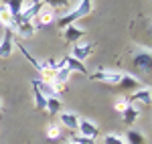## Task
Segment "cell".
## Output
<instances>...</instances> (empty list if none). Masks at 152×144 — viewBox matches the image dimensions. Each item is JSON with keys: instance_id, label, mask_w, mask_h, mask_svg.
<instances>
[{"instance_id": "603a6c76", "label": "cell", "mask_w": 152, "mask_h": 144, "mask_svg": "<svg viewBox=\"0 0 152 144\" xmlns=\"http://www.w3.org/2000/svg\"><path fill=\"white\" fill-rule=\"evenodd\" d=\"M43 4L47 8H51L53 12H57V10H65L69 6V0H43Z\"/></svg>"}, {"instance_id": "3957f363", "label": "cell", "mask_w": 152, "mask_h": 144, "mask_svg": "<svg viewBox=\"0 0 152 144\" xmlns=\"http://www.w3.org/2000/svg\"><path fill=\"white\" fill-rule=\"evenodd\" d=\"M134 67H138L142 71L150 73L152 69V53L150 49H140L136 55H134Z\"/></svg>"}, {"instance_id": "4fadbf2b", "label": "cell", "mask_w": 152, "mask_h": 144, "mask_svg": "<svg viewBox=\"0 0 152 144\" xmlns=\"http://www.w3.org/2000/svg\"><path fill=\"white\" fill-rule=\"evenodd\" d=\"M37 87L41 89V94H43L45 97H57V91H59V89L51 83L49 79H37Z\"/></svg>"}, {"instance_id": "9a60e30c", "label": "cell", "mask_w": 152, "mask_h": 144, "mask_svg": "<svg viewBox=\"0 0 152 144\" xmlns=\"http://www.w3.org/2000/svg\"><path fill=\"white\" fill-rule=\"evenodd\" d=\"M59 120H61V126H65V128H69V130H77V126H79V118H77L73 112H63V114L59 116Z\"/></svg>"}, {"instance_id": "e0dca14e", "label": "cell", "mask_w": 152, "mask_h": 144, "mask_svg": "<svg viewBox=\"0 0 152 144\" xmlns=\"http://www.w3.org/2000/svg\"><path fill=\"white\" fill-rule=\"evenodd\" d=\"M2 4L10 10V14L16 18V16H20V12L24 8V0H2Z\"/></svg>"}, {"instance_id": "f546056e", "label": "cell", "mask_w": 152, "mask_h": 144, "mask_svg": "<svg viewBox=\"0 0 152 144\" xmlns=\"http://www.w3.org/2000/svg\"><path fill=\"white\" fill-rule=\"evenodd\" d=\"M0 110H2V102H0Z\"/></svg>"}, {"instance_id": "9c48e42d", "label": "cell", "mask_w": 152, "mask_h": 144, "mask_svg": "<svg viewBox=\"0 0 152 144\" xmlns=\"http://www.w3.org/2000/svg\"><path fill=\"white\" fill-rule=\"evenodd\" d=\"M94 49H95V45L94 43H83V45H75L73 47V51H71V57L73 59H77V61H85L91 53H94Z\"/></svg>"}, {"instance_id": "5bb4252c", "label": "cell", "mask_w": 152, "mask_h": 144, "mask_svg": "<svg viewBox=\"0 0 152 144\" xmlns=\"http://www.w3.org/2000/svg\"><path fill=\"white\" fill-rule=\"evenodd\" d=\"M63 63H65V69H69V71H77V73H83V75H87V67L83 65L81 61L73 59L71 55L63 57Z\"/></svg>"}, {"instance_id": "5b68a950", "label": "cell", "mask_w": 152, "mask_h": 144, "mask_svg": "<svg viewBox=\"0 0 152 144\" xmlns=\"http://www.w3.org/2000/svg\"><path fill=\"white\" fill-rule=\"evenodd\" d=\"M130 99V104L132 106H150V102H152V91H150V87H140L136 94H132V96L128 97Z\"/></svg>"}, {"instance_id": "8fae6325", "label": "cell", "mask_w": 152, "mask_h": 144, "mask_svg": "<svg viewBox=\"0 0 152 144\" xmlns=\"http://www.w3.org/2000/svg\"><path fill=\"white\" fill-rule=\"evenodd\" d=\"M69 75H71V71L63 67V69L53 71V75H51V79H49V81L55 85L57 89H61V87H65V85H67V81H69Z\"/></svg>"}, {"instance_id": "7402d4cb", "label": "cell", "mask_w": 152, "mask_h": 144, "mask_svg": "<svg viewBox=\"0 0 152 144\" xmlns=\"http://www.w3.org/2000/svg\"><path fill=\"white\" fill-rule=\"evenodd\" d=\"M63 108V104H61V99L59 97H47V104H45V110H47L51 116H55L59 114V110Z\"/></svg>"}, {"instance_id": "8992f818", "label": "cell", "mask_w": 152, "mask_h": 144, "mask_svg": "<svg viewBox=\"0 0 152 144\" xmlns=\"http://www.w3.org/2000/svg\"><path fill=\"white\" fill-rule=\"evenodd\" d=\"M81 37H85V29L77 26V24H69V26H65V29H63V39H65L69 45L79 43V39H81Z\"/></svg>"}, {"instance_id": "7a4b0ae2", "label": "cell", "mask_w": 152, "mask_h": 144, "mask_svg": "<svg viewBox=\"0 0 152 144\" xmlns=\"http://www.w3.org/2000/svg\"><path fill=\"white\" fill-rule=\"evenodd\" d=\"M89 79H94V81H102V83H107V85H118V83H120V79H122V73H120V71H110V69H99V71L91 73Z\"/></svg>"}, {"instance_id": "277c9868", "label": "cell", "mask_w": 152, "mask_h": 144, "mask_svg": "<svg viewBox=\"0 0 152 144\" xmlns=\"http://www.w3.org/2000/svg\"><path fill=\"white\" fill-rule=\"evenodd\" d=\"M118 87H120L122 91L132 94V91H138V89L142 87V83H140V79H138V77H134V75H130V73H122V79H120Z\"/></svg>"}, {"instance_id": "ac0fdd59", "label": "cell", "mask_w": 152, "mask_h": 144, "mask_svg": "<svg viewBox=\"0 0 152 144\" xmlns=\"http://www.w3.org/2000/svg\"><path fill=\"white\" fill-rule=\"evenodd\" d=\"M37 18H39V24H41V26H45V24L55 23V12L43 4V8H41V12L37 14Z\"/></svg>"}, {"instance_id": "d6986e66", "label": "cell", "mask_w": 152, "mask_h": 144, "mask_svg": "<svg viewBox=\"0 0 152 144\" xmlns=\"http://www.w3.org/2000/svg\"><path fill=\"white\" fill-rule=\"evenodd\" d=\"M0 24L4 26V29H14V16L10 14V10L2 4L0 6Z\"/></svg>"}, {"instance_id": "6da1fadb", "label": "cell", "mask_w": 152, "mask_h": 144, "mask_svg": "<svg viewBox=\"0 0 152 144\" xmlns=\"http://www.w3.org/2000/svg\"><path fill=\"white\" fill-rule=\"evenodd\" d=\"M91 12H94L91 0H81V2L77 4V8L71 10V12H67V14H63V16L57 20V24L61 26V29H65V26H69V24H75L79 18H83V16H89Z\"/></svg>"}, {"instance_id": "83f0119b", "label": "cell", "mask_w": 152, "mask_h": 144, "mask_svg": "<svg viewBox=\"0 0 152 144\" xmlns=\"http://www.w3.org/2000/svg\"><path fill=\"white\" fill-rule=\"evenodd\" d=\"M65 144H77V142H75V140L71 138V140H67V142H65Z\"/></svg>"}, {"instance_id": "44dd1931", "label": "cell", "mask_w": 152, "mask_h": 144, "mask_svg": "<svg viewBox=\"0 0 152 144\" xmlns=\"http://www.w3.org/2000/svg\"><path fill=\"white\" fill-rule=\"evenodd\" d=\"M124 140H126V144H148L146 136H144V134H140L138 130H128Z\"/></svg>"}, {"instance_id": "4316f807", "label": "cell", "mask_w": 152, "mask_h": 144, "mask_svg": "<svg viewBox=\"0 0 152 144\" xmlns=\"http://www.w3.org/2000/svg\"><path fill=\"white\" fill-rule=\"evenodd\" d=\"M73 140H75L77 144H95V142H94V138H85V136H75Z\"/></svg>"}, {"instance_id": "2e32d148", "label": "cell", "mask_w": 152, "mask_h": 144, "mask_svg": "<svg viewBox=\"0 0 152 144\" xmlns=\"http://www.w3.org/2000/svg\"><path fill=\"white\" fill-rule=\"evenodd\" d=\"M138 116H140V108H138V106H132V104L122 112V118H124V122H126L128 126H132L134 122L138 120Z\"/></svg>"}, {"instance_id": "d4e9b609", "label": "cell", "mask_w": 152, "mask_h": 144, "mask_svg": "<svg viewBox=\"0 0 152 144\" xmlns=\"http://www.w3.org/2000/svg\"><path fill=\"white\" fill-rule=\"evenodd\" d=\"M130 106V99H128V96H118L116 97V102H114V108H116V112H124V110Z\"/></svg>"}, {"instance_id": "ba28073f", "label": "cell", "mask_w": 152, "mask_h": 144, "mask_svg": "<svg viewBox=\"0 0 152 144\" xmlns=\"http://www.w3.org/2000/svg\"><path fill=\"white\" fill-rule=\"evenodd\" d=\"M77 130H79V136H85V138H94V140H95V136H97V132H99L97 124H94V122L87 120V118L79 120V126H77Z\"/></svg>"}, {"instance_id": "52a82bcc", "label": "cell", "mask_w": 152, "mask_h": 144, "mask_svg": "<svg viewBox=\"0 0 152 144\" xmlns=\"http://www.w3.org/2000/svg\"><path fill=\"white\" fill-rule=\"evenodd\" d=\"M12 47H14V41H12V29H4V37L0 41V57L6 59L12 55Z\"/></svg>"}, {"instance_id": "cb8c5ba5", "label": "cell", "mask_w": 152, "mask_h": 144, "mask_svg": "<svg viewBox=\"0 0 152 144\" xmlns=\"http://www.w3.org/2000/svg\"><path fill=\"white\" fill-rule=\"evenodd\" d=\"M61 136H63L61 126H57V124H49L47 126V140H59Z\"/></svg>"}, {"instance_id": "7c38bea8", "label": "cell", "mask_w": 152, "mask_h": 144, "mask_svg": "<svg viewBox=\"0 0 152 144\" xmlns=\"http://www.w3.org/2000/svg\"><path fill=\"white\" fill-rule=\"evenodd\" d=\"M41 8H43V2H31L28 6H24V8H23V12H20V20H28V23H33V18L41 12Z\"/></svg>"}, {"instance_id": "484cf974", "label": "cell", "mask_w": 152, "mask_h": 144, "mask_svg": "<svg viewBox=\"0 0 152 144\" xmlns=\"http://www.w3.org/2000/svg\"><path fill=\"white\" fill-rule=\"evenodd\" d=\"M104 144H126V140L116 134H107V136H104Z\"/></svg>"}, {"instance_id": "ffe728a7", "label": "cell", "mask_w": 152, "mask_h": 144, "mask_svg": "<svg viewBox=\"0 0 152 144\" xmlns=\"http://www.w3.org/2000/svg\"><path fill=\"white\" fill-rule=\"evenodd\" d=\"M33 97H35V110H45V104H47V97L41 94V89L37 87V79H33Z\"/></svg>"}, {"instance_id": "f1b7e54d", "label": "cell", "mask_w": 152, "mask_h": 144, "mask_svg": "<svg viewBox=\"0 0 152 144\" xmlns=\"http://www.w3.org/2000/svg\"><path fill=\"white\" fill-rule=\"evenodd\" d=\"M31 2H43V0H31Z\"/></svg>"}, {"instance_id": "30bf717a", "label": "cell", "mask_w": 152, "mask_h": 144, "mask_svg": "<svg viewBox=\"0 0 152 144\" xmlns=\"http://www.w3.org/2000/svg\"><path fill=\"white\" fill-rule=\"evenodd\" d=\"M14 29H16V33L24 39H31V37L35 35V24L28 23V20H20V16H16L14 18Z\"/></svg>"}]
</instances>
